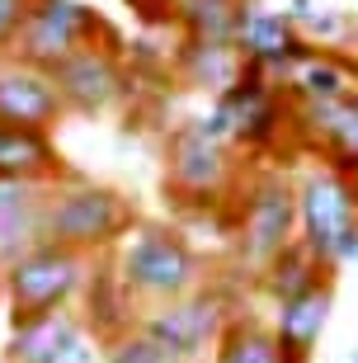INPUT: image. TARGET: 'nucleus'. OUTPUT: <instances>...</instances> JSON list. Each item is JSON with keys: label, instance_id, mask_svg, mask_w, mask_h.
Wrapping results in <instances>:
<instances>
[{"label": "nucleus", "instance_id": "1", "mask_svg": "<svg viewBox=\"0 0 358 363\" xmlns=\"http://www.w3.org/2000/svg\"><path fill=\"white\" fill-rule=\"evenodd\" d=\"M133 227H137V208L113 184H94L90 175L71 170L62 184L47 189L43 241L62 245V250H76L85 259H104L128 241Z\"/></svg>", "mask_w": 358, "mask_h": 363}, {"label": "nucleus", "instance_id": "2", "mask_svg": "<svg viewBox=\"0 0 358 363\" xmlns=\"http://www.w3.org/2000/svg\"><path fill=\"white\" fill-rule=\"evenodd\" d=\"M108 264L128 288V297L137 302V311L198 293L203 279H208L203 255L184 241V231L165 227V222H137L128 231V241L108 255Z\"/></svg>", "mask_w": 358, "mask_h": 363}, {"label": "nucleus", "instance_id": "3", "mask_svg": "<svg viewBox=\"0 0 358 363\" xmlns=\"http://www.w3.org/2000/svg\"><path fill=\"white\" fill-rule=\"evenodd\" d=\"M297 241L335 274L358 259V203L335 165H306L297 175Z\"/></svg>", "mask_w": 358, "mask_h": 363}, {"label": "nucleus", "instance_id": "4", "mask_svg": "<svg viewBox=\"0 0 358 363\" xmlns=\"http://www.w3.org/2000/svg\"><path fill=\"white\" fill-rule=\"evenodd\" d=\"M240 161L236 147L203 128V118L179 123L165 137V189L184 208H231L240 189Z\"/></svg>", "mask_w": 358, "mask_h": 363}, {"label": "nucleus", "instance_id": "5", "mask_svg": "<svg viewBox=\"0 0 358 363\" xmlns=\"http://www.w3.org/2000/svg\"><path fill=\"white\" fill-rule=\"evenodd\" d=\"M231 217H236V236H231L236 259L250 274H259L279 250L297 241V179H288L283 170L245 175L231 203Z\"/></svg>", "mask_w": 358, "mask_h": 363}, {"label": "nucleus", "instance_id": "6", "mask_svg": "<svg viewBox=\"0 0 358 363\" xmlns=\"http://www.w3.org/2000/svg\"><path fill=\"white\" fill-rule=\"evenodd\" d=\"M90 48H113V52H123L128 43H123L118 28L108 24L94 5H85V0H38L10 57H19L24 67H38V71L52 76L62 62H71L76 52H90Z\"/></svg>", "mask_w": 358, "mask_h": 363}, {"label": "nucleus", "instance_id": "7", "mask_svg": "<svg viewBox=\"0 0 358 363\" xmlns=\"http://www.w3.org/2000/svg\"><path fill=\"white\" fill-rule=\"evenodd\" d=\"M288 113H292V104L283 99L279 85L269 81V71L245 62L240 81L226 94H217L213 108L203 113V128L213 137H222L226 147H245L254 156H264V151H274L283 142Z\"/></svg>", "mask_w": 358, "mask_h": 363}, {"label": "nucleus", "instance_id": "8", "mask_svg": "<svg viewBox=\"0 0 358 363\" xmlns=\"http://www.w3.org/2000/svg\"><path fill=\"white\" fill-rule=\"evenodd\" d=\"M94 259L62 250V245L43 241L38 250H28L24 259H14L10 269L0 274V297L10 316H47V311H67L80 302L85 279H90Z\"/></svg>", "mask_w": 358, "mask_h": 363}, {"label": "nucleus", "instance_id": "9", "mask_svg": "<svg viewBox=\"0 0 358 363\" xmlns=\"http://www.w3.org/2000/svg\"><path fill=\"white\" fill-rule=\"evenodd\" d=\"M226 321H231V302L222 297V288L203 283L189 297H174L165 307H146L137 316V330L151 335L156 345H165L174 359L198 363L208 350H217V335L226 330Z\"/></svg>", "mask_w": 358, "mask_h": 363}, {"label": "nucleus", "instance_id": "10", "mask_svg": "<svg viewBox=\"0 0 358 363\" xmlns=\"http://www.w3.org/2000/svg\"><path fill=\"white\" fill-rule=\"evenodd\" d=\"M5 363H104V340L94 335L76 307L47 316H10Z\"/></svg>", "mask_w": 358, "mask_h": 363}, {"label": "nucleus", "instance_id": "11", "mask_svg": "<svg viewBox=\"0 0 358 363\" xmlns=\"http://www.w3.org/2000/svg\"><path fill=\"white\" fill-rule=\"evenodd\" d=\"M57 99L67 113H80V118H104L133 94V71L123 62V52L113 48H90V52H76L71 62L52 71Z\"/></svg>", "mask_w": 358, "mask_h": 363}, {"label": "nucleus", "instance_id": "12", "mask_svg": "<svg viewBox=\"0 0 358 363\" xmlns=\"http://www.w3.org/2000/svg\"><path fill=\"white\" fill-rule=\"evenodd\" d=\"M236 48L250 67L269 71V81H283L292 62H302L311 52V43L292 28L283 10H264L259 0H245L236 19Z\"/></svg>", "mask_w": 358, "mask_h": 363}, {"label": "nucleus", "instance_id": "13", "mask_svg": "<svg viewBox=\"0 0 358 363\" xmlns=\"http://www.w3.org/2000/svg\"><path fill=\"white\" fill-rule=\"evenodd\" d=\"M274 85L283 90L288 104H340V99H358V52H349V48H311Z\"/></svg>", "mask_w": 358, "mask_h": 363}, {"label": "nucleus", "instance_id": "14", "mask_svg": "<svg viewBox=\"0 0 358 363\" xmlns=\"http://www.w3.org/2000/svg\"><path fill=\"white\" fill-rule=\"evenodd\" d=\"M62 118H67V108L57 99L52 76L38 67H24L19 57H0V123L52 133Z\"/></svg>", "mask_w": 358, "mask_h": 363}, {"label": "nucleus", "instance_id": "15", "mask_svg": "<svg viewBox=\"0 0 358 363\" xmlns=\"http://www.w3.org/2000/svg\"><path fill=\"white\" fill-rule=\"evenodd\" d=\"M67 175L71 165L52 142V133L0 123V179L5 184H62Z\"/></svg>", "mask_w": 358, "mask_h": 363}, {"label": "nucleus", "instance_id": "16", "mask_svg": "<svg viewBox=\"0 0 358 363\" xmlns=\"http://www.w3.org/2000/svg\"><path fill=\"white\" fill-rule=\"evenodd\" d=\"M330 311H335V279H320L316 288L288 297L274 307V335H279V350L283 359H311L330 325Z\"/></svg>", "mask_w": 358, "mask_h": 363}, {"label": "nucleus", "instance_id": "17", "mask_svg": "<svg viewBox=\"0 0 358 363\" xmlns=\"http://www.w3.org/2000/svg\"><path fill=\"white\" fill-rule=\"evenodd\" d=\"M47 189L52 184H5L0 179V274L43 245Z\"/></svg>", "mask_w": 358, "mask_h": 363}, {"label": "nucleus", "instance_id": "18", "mask_svg": "<svg viewBox=\"0 0 358 363\" xmlns=\"http://www.w3.org/2000/svg\"><path fill=\"white\" fill-rule=\"evenodd\" d=\"M170 71L179 76V85L203 94H226L240 81L245 71V57H240L236 43H198V38H179L170 52Z\"/></svg>", "mask_w": 358, "mask_h": 363}, {"label": "nucleus", "instance_id": "19", "mask_svg": "<svg viewBox=\"0 0 358 363\" xmlns=\"http://www.w3.org/2000/svg\"><path fill=\"white\" fill-rule=\"evenodd\" d=\"M80 316H85V325H90L94 335L104 340H118V335H128L137 325V302L128 297V288L118 283V274H113V264H108V255L104 259H94L90 264V279H85V293H80Z\"/></svg>", "mask_w": 358, "mask_h": 363}, {"label": "nucleus", "instance_id": "20", "mask_svg": "<svg viewBox=\"0 0 358 363\" xmlns=\"http://www.w3.org/2000/svg\"><path fill=\"white\" fill-rule=\"evenodd\" d=\"M213 363H283L274 325L259 321V316H250V311H231L226 330L217 335Z\"/></svg>", "mask_w": 358, "mask_h": 363}, {"label": "nucleus", "instance_id": "21", "mask_svg": "<svg viewBox=\"0 0 358 363\" xmlns=\"http://www.w3.org/2000/svg\"><path fill=\"white\" fill-rule=\"evenodd\" d=\"M259 279V293L279 307V302H288V297H297V293H306V288H316L320 279H335V274H325L320 269V259L306 250L302 241H292L288 250H279V255L269 259L264 269L254 274Z\"/></svg>", "mask_w": 358, "mask_h": 363}, {"label": "nucleus", "instance_id": "22", "mask_svg": "<svg viewBox=\"0 0 358 363\" xmlns=\"http://www.w3.org/2000/svg\"><path fill=\"white\" fill-rule=\"evenodd\" d=\"M245 0H174L170 28L198 43H236V19Z\"/></svg>", "mask_w": 358, "mask_h": 363}, {"label": "nucleus", "instance_id": "23", "mask_svg": "<svg viewBox=\"0 0 358 363\" xmlns=\"http://www.w3.org/2000/svg\"><path fill=\"white\" fill-rule=\"evenodd\" d=\"M292 28H297L311 48H349V38L358 33V19H349L345 10H325V5H316V10L306 14V19H297Z\"/></svg>", "mask_w": 358, "mask_h": 363}, {"label": "nucleus", "instance_id": "24", "mask_svg": "<svg viewBox=\"0 0 358 363\" xmlns=\"http://www.w3.org/2000/svg\"><path fill=\"white\" fill-rule=\"evenodd\" d=\"M104 363H184V359H174L165 345H156L151 335H142V330H128V335L118 340H108L104 345Z\"/></svg>", "mask_w": 358, "mask_h": 363}, {"label": "nucleus", "instance_id": "25", "mask_svg": "<svg viewBox=\"0 0 358 363\" xmlns=\"http://www.w3.org/2000/svg\"><path fill=\"white\" fill-rule=\"evenodd\" d=\"M33 5H38V0H0V57L14 52V43H19V33H24Z\"/></svg>", "mask_w": 358, "mask_h": 363}, {"label": "nucleus", "instance_id": "26", "mask_svg": "<svg viewBox=\"0 0 358 363\" xmlns=\"http://www.w3.org/2000/svg\"><path fill=\"white\" fill-rule=\"evenodd\" d=\"M123 5H133V10L142 14V24H170L174 0H123Z\"/></svg>", "mask_w": 358, "mask_h": 363}, {"label": "nucleus", "instance_id": "27", "mask_svg": "<svg viewBox=\"0 0 358 363\" xmlns=\"http://www.w3.org/2000/svg\"><path fill=\"white\" fill-rule=\"evenodd\" d=\"M311 10H316V0H288V10H283V14H288L292 24H297V19H306Z\"/></svg>", "mask_w": 358, "mask_h": 363}, {"label": "nucleus", "instance_id": "28", "mask_svg": "<svg viewBox=\"0 0 358 363\" xmlns=\"http://www.w3.org/2000/svg\"><path fill=\"white\" fill-rule=\"evenodd\" d=\"M345 179H349V189H354V203H358V165H354V170H345Z\"/></svg>", "mask_w": 358, "mask_h": 363}, {"label": "nucleus", "instance_id": "29", "mask_svg": "<svg viewBox=\"0 0 358 363\" xmlns=\"http://www.w3.org/2000/svg\"><path fill=\"white\" fill-rule=\"evenodd\" d=\"M345 363H358V350H349V354H345Z\"/></svg>", "mask_w": 358, "mask_h": 363}, {"label": "nucleus", "instance_id": "30", "mask_svg": "<svg viewBox=\"0 0 358 363\" xmlns=\"http://www.w3.org/2000/svg\"><path fill=\"white\" fill-rule=\"evenodd\" d=\"M283 363H311V359H283Z\"/></svg>", "mask_w": 358, "mask_h": 363}, {"label": "nucleus", "instance_id": "31", "mask_svg": "<svg viewBox=\"0 0 358 363\" xmlns=\"http://www.w3.org/2000/svg\"><path fill=\"white\" fill-rule=\"evenodd\" d=\"M0 363H5V359H0Z\"/></svg>", "mask_w": 358, "mask_h": 363}]
</instances>
